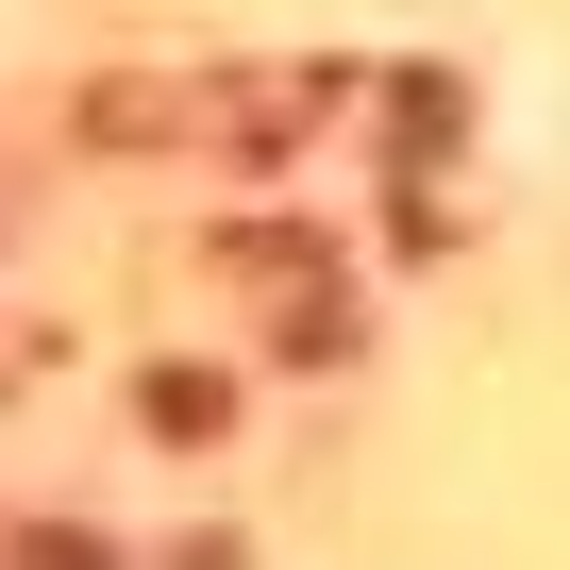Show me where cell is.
Wrapping results in <instances>:
<instances>
[{
	"label": "cell",
	"instance_id": "cell-1",
	"mask_svg": "<svg viewBox=\"0 0 570 570\" xmlns=\"http://www.w3.org/2000/svg\"><path fill=\"white\" fill-rule=\"evenodd\" d=\"M135 420H151L168 453H218V436H235V370H202V353H168V370H135Z\"/></svg>",
	"mask_w": 570,
	"mask_h": 570
},
{
	"label": "cell",
	"instance_id": "cell-2",
	"mask_svg": "<svg viewBox=\"0 0 570 570\" xmlns=\"http://www.w3.org/2000/svg\"><path fill=\"white\" fill-rule=\"evenodd\" d=\"M18 570H118V553H101V537H68V520H51V537H18Z\"/></svg>",
	"mask_w": 570,
	"mask_h": 570
}]
</instances>
